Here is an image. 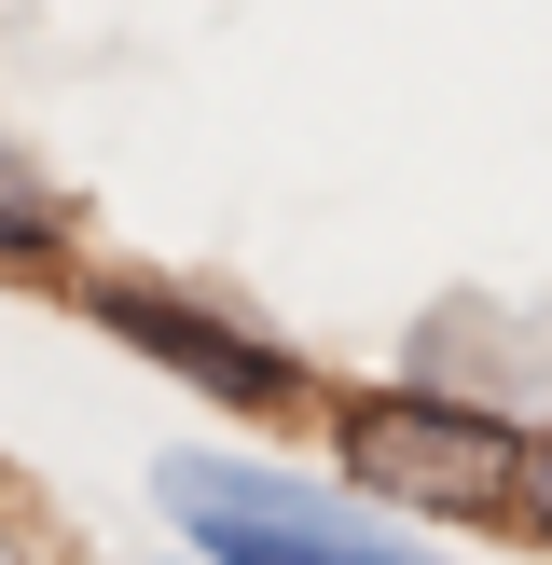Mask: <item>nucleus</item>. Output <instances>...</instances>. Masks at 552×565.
Masks as SVG:
<instances>
[{"label": "nucleus", "instance_id": "2", "mask_svg": "<svg viewBox=\"0 0 552 565\" xmlns=\"http://www.w3.org/2000/svg\"><path fill=\"white\" fill-rule=\"evenodd\" d=\"M166 511H180V539L208 565H442L386 511H346V497L290 483L263 456H166Z\"/></svg>", "mask_w": 552, "mask_h": 565}, {"label": "nucleus", "instance_id": "5", "mask_svg": "<svg viewBox=\"0 0 552 565\" xmlns=\"http://www.w3.org/2000/svg\"><path fill=\"white\" fill-rule=\"evenodd\" d=\"M524 524H539V539H552V428L524 441Z\"/></svg>", "mask_w": 552, "mask_h": 565}, {"label": "nucleus", "instance_id": "6", "mask_svg": "<svg viewBox=\"0 0 552 565\" xmlns=\"http://www.w3.org/2000/svg\"><path fill=\"white\" fill-rule=\"evenodd\" d=\"M0 565H42V552H28V539H14V524H0Z\"/></svg>", "mask_w": 552, "mask_h": 565}, {"label": "nucleus", "instance_id": "3", "mask_svg": "<svg viewBox=\"0 0 552 565\" xmlns=\"http://www.w3.org/2000/svg\"><path fill=\"white\" fill-rule=\"evenodd\" d=\"M97 331L110 345H138L152 373H180L193 401H235V414H276V401H304V359L276 345V331H235L221 303H193V290H152V276H97Z\"/></svg>", "mask_w": 552, "mask_h": 565}, {"label": "nucleus", "instance_id": "4", "mask_svg": "<svg viewBox=\"0 0 552 565\" xmlns=\"http://www.w3.org/2000/svg\"><path fill=\"white\" fill-rule=\"evenodd\" d=\"M55 235H70V207H55V180H28V166L0 152V263H55Z\"/></svg>", "mask_w": 552, "mask_h": 565}, {"label": "nucleus", "instance_id": "1", "mask_svg": "<svg viewBox=\"0 0 552 565\" xmlns=\"http://www.w3.org/2000/svg\"><path fill=\"white\" fill-rule=\"evenodd\" d=\"M331 456H346V483L386 497V511H442V524L524 511V428H511V414H484V401H442V386L346 401Z\"/></svg>", "mask_w": 552, "mask_h": 565}]
</instances>
